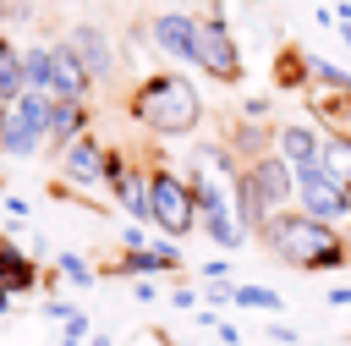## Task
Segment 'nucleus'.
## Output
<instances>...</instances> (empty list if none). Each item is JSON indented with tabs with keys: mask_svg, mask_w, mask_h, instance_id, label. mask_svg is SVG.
Instances as JSON below:
<instances>
[{
	"mask_svg": "<svg viewBox=\"0 0 351 346\" xmlns=\"http://www.w3.org/2000/svg\"><path fill=\"white\" fill-rule=\"evenodd\" d=\"M49 132V99L44 93H22L0 110V154L5 159H33L44 148Z\"/></svg>",
	"mask_w": 351,
	"mask_h": 346,
	"instance_id": "6",
	"label": "nucleus"
},
{
	"mask_svg": "<svg viewBox=\"0 0 351 346\" xmlns=\"http://www.w3.org/2000/svg\"><path fill=\"white\" fill-rule=\"evenodd\" d=\"M291 176H296V214L324 220V225H340V220L351 214V187H346L340 176H329L324 159H318V165H302V170H291Z\"/></svg>",
	"mask_w": 351,
	"mask_h": 346,
	"instance_id": "7",
	"label": "nucleus"
},
{
	"mask_svg": "<svg viewBox=\"0 0 351 346\" xmlns=\"http://www.w3.org/2000/svg\"><path fill=\"white\" fill-rule=\"evenodd\" d=\"M307 88H329V93H351V71L335 66V60H318L313 55V82Z\"/></svg>",
	"mask_w": 351,
	"mask_h": 346,
	"instance_id": "23",
	"label": "nucleus"
},
{
	"mask_svg": "<svg viewBox=\"0 0 351 346\" xmlns=\"http://www.w3.org/2000/svg\"><path fill=\"white\" fill-rule=\"evenodd\" d=\"M192 27H197V16H192V11H159V16L148 22V44H154L159 55H170V60H181V66H192Z\"/></svg>",
	"mask_w": 351,
	"mask_h": 346,
	"instance_id": "12",
	"label": "nucleus"
},
{
	"mask_svg": "<svg viewBox=\"0 0 351 346\" xmlns=\"http://www.w3.org/2000/svg\"><path fill=\"white\" fill-rule=\"evenodd\" d=\"M55 165H60V181H66V187H104L110 143H99L93 132H82V137H71V143L55 154Z\"/></svg>",
	"mask_w": 351,
	"mask_h": 346,
	"instance_id": "8",
	"label": "nucleus"
},
{
	"mask_svg": "<svg viewBox=\"0 0 351 346\" xmlns=\"http://www.w3.org/2000/svg\"><path fill=\"white\" fill-rule=\"evenodd\" d=\"M132 291H137V302H159V286L154 280H132Z\"/></svg>",
	"mask_w": 351,
	"mask_h": 346,
	"instance_id": "32",
	"label": "nucleus"
},
{
	"mask_svg": "<svg viewBox=\"0 0 351 346\" xmlns=\"http://www.w3.org/2000/svg\"><path fill=\"white\" fill-rule=\"evenodd\" d=\"M274 154H280L291 170L318 165V159H324V132H318L313 121H280V126H274Z\"/></svg>",
	"mask_w": 351,
	"mask_h": 346,
	"instance_id": "13",
	"label": "nucleus"
},
{
	"mask_svg": "<svg viewBox=\"0 0 351 346\" xmlns=\"http://www.w3.org/2000/svg\"><path fill=\"white\" fill-rule=\"evenodd\" d=\"M329 308H351V286H329Z\"/></svg>",
	"mask_w": 351,
	"mask_h": 346,
	"instance_id": "33",
	"label": "nucleus"
},
{
	"mask_svg": "<svg viewBox=\"0 0 351 346\" xmlns=\"http://www.w3.org/2000/svg\"><path fill=\"white\" fill-rule=\"evenodd\" d=\"M71 313H77V308H71V302H44V319H55V324H66V319H71Z\"/></svg>",
	"mask_w": 351,
	"mask_h": 346,
	"instance_id": "31",
	"label": "nucleus"
},
{
	"mask_svg": "<svg viewBox=\"0 0 351 346\" xmlns=\"http://www.w3.org/2000/svg\"><path fill=\"white\" fill-rule=\"evenodd\" d=\"M148 231H159L165 242H181V236L197 231L192 181L170 165H148Z\"/></svg>",
	"mask_w": 351,
	"mask_h": 346,
	"instance_id": "3",
	"label": "nucleus"
},
{
	"mask_svg": "<svg viewBox=\"0 0 351 346\" xmlns=\"http://www.w3.org/2000/svg\"><path fill=\"white\" fill-rule=\"evenodd\" d=\"M192 66H197L203 77H214V82H241V44H236L219 0H214V5L197 16V27H192Z\"/></svg>",
	"mask_w": 351,
	"mask_h": 346,
	"instance_id": "4",
	"label": "nucleus"
},
{
	"mask_svg": "<svg viewBox=\"0 0 351 346\" xmlns=\"http://www.w3.org/2000/svg\"><path fill=\"white\" fill-rule=\"evenodd\" d=\"M5 214H11L16 225H22V220H27V203H22V198H5Z\"/></svg>",
	"mask_w": 351,
	"mask_h": 346,
	"instance_id": "34",
	"label": "nucleus"
},
{
	"mask_svg": "<svg viewBox=\"0 0 351 346\" xmlns=\"http://www.w3.org/2000/svg\"><path fill=\"white\" fill-rule=\"evenodd\" d=\"M230 308H252V313H280L285 297L274 286H258V280H230Z\"/></svg>",
	"mask_w": 351,
	"mask_h": 346,
	"instance_id": "19",
	"label": "nucleus"
},
{
	"mask_svg": "<svg viewBox=\"0 0 351 346\" xmlns=\"http://www.w3.org/2000/svg\"><path fill=\"white\" fill-rule=\"evenodd\" d=\"M0 242H5V231H0Z\"/></svg>",
	"mask_w": 351,
	"mask_h": 346,
	"instance_id": "38",
	"label": "nucleus"
},
{
	"mask_svg": "<svg viewBox=\"0 0 351 346\" xmlns=\"http://www.w3.org/2000/svg\"><path fill=\"white\" fill-rule=\"evenodd\" d=\"M82 346H115V341H110V335H104V330H99V335H88V341H82Z\"/></svg>",
	"mask_w": 351,
	"mask_h": 346,
	"instance_id": "36",
	"label": "nucleus"
},
{
	"mask_svg": "<svg viewBox=\"0 0 351 346\" xmlns=\"http://www.w3.org/2000/svg\"><path fill=\"white\" fill-rule=\"evenodd\" d=\"M197 280L208 286V280H230V258H208V264H197Z\"/></svg>",
	"mask_w": 351,
	"mask_h": 346,
	"instance_id": "28",
	"label": "nucleus"
},
{
	"mask_svg": "<svg viewBox=\"0 0 351 346\" xmlns=\"http://www.w3.org/2000/svg\"><path fill=\"white\" fill-rule=\"evenodd\" d=\"M66 44H71V55L82 60V71L93 77V88L121 77V55H115V44H110V33H104V27H93V22H77V27L66 33Z\"/></svg>",
	"mask_w": 351,
	"mask_h": 346,
	"instance_id": "9",
	"label": "nucleus"
},
{
	"mask_svg": "<svg viewBox=\"0 0 351 346\" xmlns=\"http://www.w3.org/2000/svg\"><path fill=\"white\" fill-rule=\"evenodd\" d=\"M274 82H280V88H307V82H313V55L296 49V44H285V49L274 55Z\"/></svg>",
	"mask_w": 351,
	"mask_h": 346,
	"instance_id": "18",
	"label": "nucleus"
},
{
	"mask_svg": "<svg viewBox=\"0 0 351 346\" xmlns=\"http://www.w3.org/2000/svg\"><path fill=\"white\" fill-rule=\"evenodd\" d=\"M263 253L285 269H302V275H329V269H346L351 264V242L340 236V225H324V220H307L296 209L285 214H269L258 231Z\"/></svg>",
	"mask_w": 351,
	"mask_h": 346,
	"instance_id": "1",
	"label": "nucleus"
},
{
	"mask_svg": "<svg viewBox=\"0 0 351 346\" xmlns=\"http://www.w3.org/2000/svg\"><path fill=\"white\" fill-rule=\"evenodd\" d=\"M82 341H88V319H82V308H77V313L60 324V346H82Z\"/></svg>",
	"mask_w": 351,
	"mask_h": 346,
	"instance_id": "25",
	"label": "nucleus"
},
{
	"mask_svg": "<svg viewBox=\"0 0 351 346\" xmlns=\"http://www.w3.org/2000/svg\"><path fill=\"white\" fill-rule=\"evenodd\" d=\"M197 302H203V297H197L192 286H176V297H170V308H181V313H192Z\"/></svg>",
	"mask_w": 351,
	"mask_h": 346,
	"instance_id": "30",
	"label": "nucleus"
},
{
	"mask_svg": "<svg viewBox=\"0 0 351 346\" xmlns=\"http://www.w3.org/2000/svg\"><path fill=\"white\" fill-rule=\"evenodd\" d=\"M44 286V269H38V258H27L22 253V242H0V291H11V297H22V291H38Z\"/></svg>",
	"mask_w": 351,
	"mask_h": 346,
	"instance_id": "15",
	"label": "nucleus"
},
{
	"mask_svg": "<svg viewBox=\"0 0 351 346\" xmlns=\"http://www.w3.org/2000/svg\"><path fill=\"white\" fill-rule=\"evenodd\" d=\"M121 247H126V253H132V247H148V225H126V231H121Z\"/></svg>",
	"mask_w": 351,
	"mask_h": 346,
	"instance_id": "29",
	"label": "nucleus"
},
{
	"mask_svg": "<svg viewBox=\"0 0 351 346\" xmlns=\"http://www.w3.org/2000/svg\"><path fill=\"white\" fill-rule=\"evenodd\" d=\"M197 297H203L208 308H230V280H208V286H203Z\"/></svg>",
	"mask_w": 351,
	"mask_h": 346,
	"instance_id": "26",
	"label": "nucleus"
},
{
	"mask_svg": "<svg viewBox=\"0 0 351 346\" xmlns=\"http://www.w3.org/2000/svg\"><path fill=\"white\" fill-rule=\"evenodd\" d=\"M324 170H329V176H340V181L351 187V137L324 132Z\"/></svg>",
	"mask_w": 351,
	"mask_h": 346,
	"instance_id": "22",
	"label": "nucleus"
},
{
	"mask_svg": "<svg viewBox=\"0 0 351 346\" xmlns=\"http://www.w3.org/2000/svg\"><path fill=\"white\" fill-rule=\"evenodd\" d=\"M44 99H77V104L93 99V77L82 71V60L71 55L66 38L49 44V82H44Z\"/></svg>",
	"mask_w": 351,
	"mask_h": 346,
	"instance_id": "10",
	"label": "nucleus"
},
{
	"mask_svg": "<svg viewBox=\"0 0 351 346\" xmlns=\"http://www.w3.org/2000/svg\"><path fill=\"white\" fill-rule=\"evenodd\" d=\"M27 88H22V44H11V38H0V104H11V99H22Z\"/></svg>",
	"mask_w": 351,
	"mask_h": 346,
	"instance_id": "20",
	"label": "nucleus"
},
{
	"mask_svg": "<svg viewBox=\"0 0 351 346\" xmlns=\"http://www.w3.org/2000/svg\"><path fill=\"white\" fill-rule=\"evenodd\" d=\"M110 275H126V280H159V275H186L181 264V247L176 242H148V247H132L110 264Z\"/></svg>",
	"mask_w": 351,
	"mask_h": 346,
	"instance_id": "11",
	"label": "nucleus"
},
{
	"mask_svg": "<svg viewBox=\"0 0 351 346\" xmlns=\"http://www.w3.org/2000/svg\"><path fill=\"white\" fill-rule=\"evenodd\" d=\"M126 115L154 137H186V132L203 126V93L181 71H148L126 93Z\"/></svg>",
	"mask_w": 351,
	"mask_h": 346,
	"instance_id": "2",
	"label": "nucleus"
},
{
	"mask_svg": "<svg viewBox=\"0 0 351 346\" xmlns=\"http://www.w3.org/2000/svg\"><path fill=\"white\" fill-rule=\"evenodd\" d=\"M219 143L236 154V165H252V159L274 154V126H269V121H241V115H236V126H230Z\"/></svg>",
	"mask_w": 351,
	"mask_h": 346,
	"instance_id": "16",
	"label": "nucleus"
},
{
	"mask_svg": "<svg viewBox=\"0 0 351 346\" xmlns=\"http://www.w3.org/2000/svg\"><path fill=\"white\" fill-rule=\"evenodd\" d=\"M192 170H203V176H219V181H236V154L219 143V137H197V148H192Z\"/></svg>",
	"mask_w": 351,
	"mask_h": 346,
	"instance_id": "17",
	"label": "nucleus"
},
{
	"mask_svg": "<svg viewBox=\"0 0 351 346\" xmlns=\"http://www.w3.org/2000/svg\"><path fill=\"white\" fill-rule=\"evenodd\" d=\"M269 335H274V341H280V346H296V330H291V324H274V330H269Z\"/></svg>",
	"mask_w": 351,
	"mask_h": 346,
	"instance_id": "35",
	"label": "nucleus"
},
{
	"mask_svg": "<svg viewBox=\"0 0 351 346\" xmlns=\"http://www.w3.org/2000/svg\"><path fill=\"white\" fill-rule=\"evenodd\" d=\"M44 82H49V44H22V88L44 93Z\"/></svg>",
	"mask_w": 351,
	"mask_h": 346,
	"instance_id": "21",
	"label": "nucleus"
},
{
	"mask_svg": "<svg viewBox=\"0 0 351 346\" xmlns=\"http://www.w3.org/2000/svg\"><path fill=\"white\" fill-rule=\"evenodd\" d=\"M186 181H192V198H197V231H203L214 247L236 253V247L247 242V231H241V220H236L230 181H219V176H203V170H192Z\"/></svg>",
	"mask_w": 351,
	"mask_h": 346,
	"instance_id": "5",
	"label": "nucleus"
},
{
	"mask_svg": "<svg viewBox=\"0 0 351 346\" xmlns=\"http://www.w3.org/2000/svg\"><path fill=\"white\" fill-rule=\"evenodd\" d=\"M340 38H346V44H351V22H340Z\"/></svg>",
	"mask_w": 351,
	"mask_h": 346,
	"instance_id": "37",
	"label": "nucleus"
},
{
	"mask_svg": "<svg viewBox=\"0 0 351 346\" xmlns=\"http://www.w3.org/2000/svg\"><path fill=\"white\" fill-rule=\"evenodd\" d=\"M55 275H60V280H71V286H88L99 269H93L82 253H60V258H55Z\"/></svg>",
	"mask_w": 351,
	"mask_h": 346,
	"instance_id": "24",
	"label": "nucleus"
},
{
	"mask_svg": "<svg viewBox=\"0 0 351 346\" xmlns=\"http://www.w3.org/2000/svg\"><path fill=\"white\" fill-rule=\"evenodd\" d=\"M241 121H269V99L263 93H247L241 99Z\"/></svg>",
	"mask_w": 351,
	"mask_h": 346,
	"instance_id": "27",
	"label": "nucleus"
},
{
	"mask_svg": "<svg viewBox=\"0 0 351 346\" xmlns=\"http://www.w3.org/2000/svg\"><path fill=\"white\" fill-rule=\"evenodd\" d=\"M93 126V104H77V99H49V132H44V148H66L71 137H82Z\"/></svg>",
	"mask_w": 351,
	"mask_h": 346,
	"instance_id": "14",
	"label": "nucleus"
}]
</instances>
